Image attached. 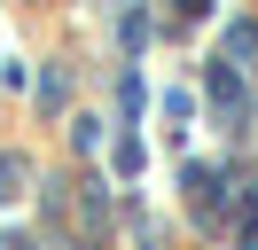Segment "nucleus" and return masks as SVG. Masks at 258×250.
Returning a JSON list of instances; mask_svg holds the SVG:
<instances>
[{
  "label": "nucleus",
  "instance_id": "nucleus-2",
  "mask_svg": "<svg viewBox=\"0 0 258 250\" xmlns=\"http://www.w3.org/2000/svg\"><path fill=\"white\" fill-rule=\"evenodd\" d=\"M180 8H188V16H204V8H211V0H180Z\"/></svg>",
  "mask_w": 258,
  "mask_h": 250
},
{
  "label": "nucleus",
  "instance_id": "nucleus-3",
  "mask_svg": "<svg viewBox=\"0 0 258 250\" xmlns=\"http://www.w3.org/2000/svg\"><path fill=\"white\" fill-rule=\"evenodd\" d=\"M0 250H32V242H0Z\"/></svg>",
  "mask_w": 258,
  "mask_h": 250
},
{
  "label": "nucleus",
  "instance_id": "nucleus-1",
  "mask_svg": "<svg viewBox=\"0 0 258 250\" xmlns=\"http://www.w3.org/2000/svg\"><path fill=\"white\" fill-rule=\"evenodd\" d=\"M211 102H219L227 117H242V109H250V94L235 86V71H227V62H219V71H211Z\"/></svg>",
  "mask_w": 258,
  "mask_h": 250
}]
</instances>
